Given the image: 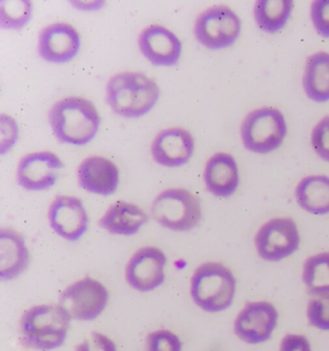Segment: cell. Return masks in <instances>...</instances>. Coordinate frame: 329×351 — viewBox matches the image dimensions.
Listing matches in <instances>:
<instances>
[{"label": "cell", "mask_w": 329, "mask_h": 351, "mask_svg": "<svg viewBox=\"0 0 329 351\" xmlns=\"http://www.w3.org/2000/svg\"><path fill=\"white\" fill-rule=\"evenodd\" d=\"M49 119L56 138L75 146L92 141L101 125L96 106L82 97H68L54 104Z\"/></svg>", "instance_id": "6da1fadb"}, {"label": "cell", "mask_w": 329, "mask_h": 351, "mask_svg": "<svg viewBox=\"0 0 329 351\" xmlns=\"http://www.w3.org/2000/svg\"><path fill=\"white\" fill-rule=\"evenodd\" d=\"M160 98V88L141 73L113 75L106 85V101L118 115L138 118L150 112Z\"/></svg>", "instance_id": "7a4b0ae2"}, {"label": "cell", "mask_w": 329, "mask_h": 351, "mask_svg": "<svg viewBox=\"0 0 329 351\" xmlns=\"http://www.w3.org/2000/svg\"><path fill=\"white\" fill-rule=\"evenodd\" d=\"M70 320V315L59 305L34 306L21 319L23 341L34 350H56L67 338Z\"/></svg>", "instance_id": "3957f363"}, {"label": "cell", "mask_w": 329, "mask_h": 351, "mask_svg": "<svg viewBox=\"0 0 329 351\" xmlns=\"http://www.w3.org/2000/svg\"><path fill=\"white\" fill-rule=\"evenodd\" d=\"M236 286L235 276L228 267L219 263H203L191 278V298L206 312H221L233 303Z\"/></svg>", "instance_id": "277c9868"}, {"label": "cell", "mask_w": 329, "mask_h": 351, "mask_svg": "<svg viewBox=\"0 0 329 351\" xmlns=\"http://www.w3.org/2000/svg\"><path fill=\"white\" fill-rule=\"evenodd\" d=\"M287 132V123L282 112L272 108L251 111L241 127V141L246 150L262 155L277 150Z\"/></svg>", "instance_id": "5b68a950"}, {"label": "cell", "mask_w": 329, "mask_h": 351, "mask_svg": "<svg viewBox=\"0 0 329 351\" xmlns=\"http://www.w3.org/2000/svg\"><path fill=\"white\" fill-rule=\"evenodd\" d=\"M151 213L158 224L176 232L191 231L202 217L200 201L183 189L162 192L153 202Z\"/></svg>", "instance_id": "8992f818"}, {"label": "cell", "mask_w": 329, "mask_h": 351, "mask_svg": "<svg viewBox=\"0 0 329 351\" xmlns=\"http://www.w3.org/2000/svg\"><path fill=\"white\" fill-rule=\"evenodd\" d=\"M241 33V21L235 12L224 5L210 7L199 15L194 35L207 49H226L235 44Z\"/></svg>", "instance_id": "52a82bcc"}, {"label": "cell", "mask_w": 329, "mask_h": 351, "mask_svg": "<svg viewBox=\"0 0 329 351\" xmlns=\"http://www.w3.org/2000/svg\"><path fill=\"white\" fill-rule=\"evenodd\" d=\"M300 243L298 228L290 217L269 220L255 237L258 255L266 262H279L290 257L300 247Z\"/></svg>", "instance_id": "ba28073f"}, {"label": "cell", "mask_w": 329, "mask_h": 351, "mask_svg": "<svg viewBox=\"0 0 329 351\" xmlns=\"http://www.w3.org/2000/svg\"><path fill=\"white\" fill-rule=\"evenodd\" d=\"M108 302L106 287L87 277L68 287L59 298L58 305L71 319L93 320L103 312Z\"/></svg>", "instance_id": "9c48e42d"}, {"label": "cell", "mask_w": 329, "mask_h": 351, "mask_svg": "<svg viewBox=\"0 0 329 351\" xmlns=\"http://www.w3.org/2000/svg\"><path fill=\"white\" fill-rule=\"evenodd\" d=\"M278 312L267 301L249 302L236 317L234 330L241 341L259 345L271 339L278 324Z\"/></svg>", "instance_id": "30bf717a"}, {"label": "cell", "mask_w": 329, "mask_h": 351, "mask_svg": "<svg viewBox=\"0 0 329 351\" xmlns=\"http://www.w3.org/2000/svg\"><path fill=\"white\" fill-rule=\"evenodd\" d=\"M63 168L62 161L56 154L37 152L21 158L16 170V180L27 191H47L56 184Z\"/></svg>", "instance_id": "8fae6325"}, {"label": "cell", "mask_w": 329, "mask_h": 351, "mask_svg": "<svg viewBox=\"0 0 329 351\" xmlns=\"http://www.w3.org/2000/svg\"><path fill=\"white\" fill-rule=\"evenodd\" d=\"M167 257L160 249L149 246L134 254L125 267V280L141 293L154 291L164 281Z\"/></svg>", "instance_id": "7c38bea8"}, {"label": "cell", "mask_w": 329, "mask_h": 351, "mask_svg": "<svg viewBox=\"0 0 329 351\" xmlns=\"http://www.w3.org/2000/svg\"><path fill=\"white\" fill-rule=\"evenodd\" d=\"M82 45L80 33L73 25L56 23L42 28L38 38V53L49 63L63 64L77 56Z\"/></svg>", "instance_id": "4fadbf2b"}, {"label": "cell", "mask_w": 329, "mask_h": 351, "mask_svg": "<svg viewBox=\"0 0 329 351\" xmlns=\"http://www.w3.org/2000/svg\"><path fill=\"white\" fill-rule=\"evenodd\" d=\"M49 221L54 232L69 241H77L86 232L88 215L77 197H56L49 210Z\"/></svg>", "instance_id": "5bb4252c"}, {"label": "cell", "mask_w": 329, "mask_h": 351, "mask_svg": "<svg viewBox=\"0 0 329 351\" xmlns=\"http://www.w3.org/2000/svg\"><path fill=\"white\" fill-rule=\"evenodd\" d=\"M138 46L147 60L160 67H173L181 58L183 46L177 35L162 25H150L139 35Z\"/></svg>", "instance_id": "9a60e30c"}, {"label": "cell", "mask_w": 329, "mask_h": 351, "mask_svg": "<svg viewBox=\"0 0 329 351\" xmlns=\"http://www.w3.org/2000/svg\"><path fill=\"white\" fill-rule=\"evenodd\" d=\"M154 160L164 167H180L191 160L194 152V139L188 130L172 128L163 130L151 144Z\"/></svg>", "instance_id": "2e32d148"}, {"label": "cell", "mask_w": 329, "mask_h": 351, "mask_svg": "<svg viewBox=\"0 0 329 351\" xmlns=\"http://www.w3.org/2000/svg\"><path fill=\"white\" fill-rule=\"evenodd\" d=\"M77 180L82 189L90 193L108 196L119 186V169L112 161L103 156L85 158L77 168Z\"/></svg>", "instance_id": "e0dca14e"}, {"label": "cell", "mask_w": 329, "mask_h": 351, "mask_svg": "<svg viewBox=\"0 0 329 351\" xmlns=\"http://www.w3.org/2000/svg\"><path fill=\"white\" fill-rule=\"evenodd\" d=\"M204 182L212 195L219 198L233 195L240 184L235 158L226 153H217L210 156L205 166Z\"/></svg>", "instance_id": "ac0fdd59"}, {"label": "cell", "mask_w": 329, "mask_h": 351, "mask_svg": "<svg viewBox=\"0 0 329 351\" xmlns=\"http://www.w3.org/2000/svg\"><path fill=\"white\" fill-rule=\"evenodd\" d=\"M29 252L25 239L11 229L0 231V277L12 280L27 269Z\"/></svg>", "instance_id": "d6986e66"}, {"label": "cell", "mask_w": 329, "mask_h": 351, "mask_svg": "<svg viewBox=\"0 0 329 351\" xmlns=\"http://www.w3.org/2000/svg\"><path fill=\"white\" fill-rule=\"evenodd\" d=\"M147 220L148 217L141 208L127 202L118 201L106 210L99 220V225L112 234L132 236L141 229Z\"/></svg>", "instance_id": "ffe728a7"}, {"label": "cell", "mask_w": 329, "mask_h": 351, "mask_svg": "<svg viewBox=\"0 0 329 351\" xmlns=\"http://www.w3.org/2000/svg\"><path fill=\"white\" fill-rule=\"evenodd\" d=\"M302 85L306 96L315 103L323 104L329 101L328 52H316L307 58Z\"/></svg>", "instance_id": "44dd1931"}, {"label": "cell", "mask_w": 329, "mask_h": 351, "mask_svg": "<svg viewBox=\"0 0 329 351\" xmlns=\"http://www.w3.org/2000/svg\"><path fill=\"white\" fill-rule=\"evenodd\" d=\"M298 205L312 215L329 213V178L323 175L304 178L295 189Z\"/></svg>", "instance_id": "7402d4cb"}, {"label": "cell", "mask_w": 329, "mask_h": 351, "mask_svg": "<svg viewBox=\"0 0 329 351\" xmlns=\"http://www.w3.org/2000/svg\"><path fill=\"white\" fill-rule=\"evenodd\" d=\"M292 0H259L254 6V19L260 29L274 34L282 30L292 15Z\"/></svg>", "instance_id": "603a6c76"}, {"label": "cell", "mask_w": 329, "mask_h": 351, "mask_svg": "<svg viewBox=\"0 0 329 351\" xmlns=\"http://www.w3.org/2000/svg\"><path fill=\"white\" fill-rule=\"evenodd\" d=\"M303 283L310 295H329V252L317 254L305 261Z\"/></svg>", "instance_id": "cb8c5ba5"}, {"label": "cell", "mask_w": 329, "mask_h": 351, "mask_svg": "<svg viewBox=\"0 0 329 351\" xmlns=\"http://www.w3.org/2000/svg\"><path fill=\"white\" fill-rule=\"evenodd\" d=\"M33 5L29 0H6L0 3V25L5 29H21L32 16Z\"/></svg>", "instance_id": "d4e9b609"}, {"label": "cell", "mask_w": 329, "mask_h": 351, "mask_svg": "<svg viewBox=\"0 0 329 351\" xmlns=\"http://www.w3.org/2000/svg\"><path fill=\"white\" fill-rule=\"evenodd\" d=\"M307 317L310 324L315 328L329 331V295L315 296L310 300Z\"/></svg>", "instance_id": "484cf974"}, {"label": "cell", "mask_w": 329, "mask_h": 351, "mask_svg": "<svg viewBox=\"0 0 329 351\" xmlns=\"http://www.w3.org/2000/svg\"><path fill=\"white\" fill-rule=\"evenodd\" d=\"M146 351H182V343L172 332L158 330L147 338Z\"/></svg>", "instance_id": "4316f807"}, {"label": "cell", "mask_w": 329, "mask_h": 351, "mask_svg": "<svg viewBox=\"0 0 329 351\" xmlns=\"http://www.w3.org/2000/svg\"><path fill=\"white\" fill-rule=\"evenodd\" d=\"M311 143L319 158L329 162V116H326L315 125Z\"/></svg>", "instance_id": "83f0119b"}, {"label": "cell", "mask_w": 329, "mask_h": 351, "mask_svg": "<svg viewBox=\"0 0 329 351\" xmlns=\"http://www.w3.org/2000/svg\"><path fill=\"white\" fill-rule=\"evenodd\" d=\"M311 20L319 36L329 39V0L312 2Z\"/></svg>", "instance_id": "f1b7e54d"}, {"label": "cell", "mask_w": 329, "mask_h": 351, "mask_svg": "<svg viewBox=\"0 0 329 351\" xmlns=\"http://www.w3.org/2000/svg\"><path fill=\"white\" fill-rule=\"evenodd\" d=\"M0 125H1V144H0V153L1 155L7 153L18 141V124L11 116L1 114L0 116Z\"/></svg>", "instance_id": "f546056e"}, {"label": "cell", "mask_w": 329, "mask_h": 351, "mask_svg": "<svg viewBox=\"0 0 329 351\" xmlns=\"http://www.w3.org/2000/svg\"><path fill=\"white\" fill-rule=\"evenodd\" d=\"M75 351H117V348L108 337L94 332L77 346Z\"/></svg>", "instance_id": "4dcf8cb0"}, {"label": "cell", "mask_w": 329, "mask_h": 351, "mask_svg": "<svg viewBox=\"0 0 329 351\" xmlns=\"http://www.w3.org/2000/svg\"><path fill=\"white\" fill-rule=\"evenodd\" d=\"M280 351H312V348L306 337L288 334L281 341Z\"/></svg>", "instance_id": "1f68e13d"}, {"label": "cell", "mask_w": 329, "mask_h": 351, "mask_svg": "<svg viewBox=\"0 0 329 351\" xmlns=\"http://www.w3.org/2000/svg\"><path fill=\"white\" fill-rule=\"evenodd\" d=\"M73 5L77 7L80 10L92 11L97 10V9L101 8L103 6V2L101 1H91V2H80L75 1L73 2Z\"/></svg>", "instance_id": "d6a6232c"}]
</instances>
